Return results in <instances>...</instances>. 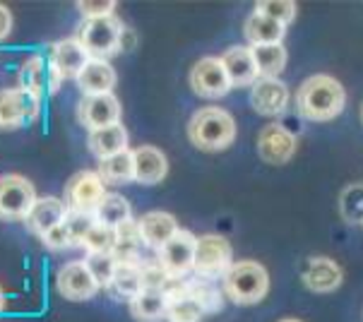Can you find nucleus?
Wrapping results in <instances>:
<instances>
[{
	"instance_id": "nucleus-7",
	"label": "nucleus",
	"mask_w": 363,
	"mask_h": 322,
	"mask_svg": "<svg viewBox=\"0 0 363 322\" xmlns=\"http://www.w3.org/2000/svg\"><path fill=\"white\" fill-rule=\"evenodd\" d=\"M106 197V183L99 171H79L65 183V204L72 212H96V207Z\"/></svg>"
},
{
	"instance_id": "nucleus-38",
	"label": "nucleus",
	"mask_w": 363,
	"mask_h": 322,
	"mask_svg": "<svg viewBox=\"0 0 363 322\" xmlns=\"http://www.w3.org/2000/svg\"><path fill=\"white\" fill-rule=\"evenodd\" d=\"M10 29H12V15L5 5H0V41L10 34Z\"/></svg>"
},
{
	"instance_id": "nucleus-39",
	"label": "nucleus",
	"mask_w": 363,
	"mask_h": 322,
	"mask_svg": "<svg viewBox=\"0 0 363 322\" xmlns=\"http://www.w3.org/2000/svg\"><path fill=\"white\" fill-rule=\"evenodd\" d=\"M5 311V294H3V289H0V313Z\"/></svg>"
},
{
	"instance_id": "nucleus-13",
	"label": "nucleus",
	"mask_w": 363,
	"mask_h": 322,
	"mask_svg": "<svg viewBox=\"0 0 363 322\" xmlns=\"http://www.w3.org/2000/svg\"><path fill=\"white\" fill-rule=\"evenodd\" d=\"M77 118L84 128L101 130L108 126H118L121 121V101L113 94L84 96L77 106Z\"/></svg>"
},
{
	"instance_id": "nucleus-32",
	"label": "nucleus",
	"mask_w": 363,
	"mask_h": 322,
	"mask_svg": "<svg viewBox=\"0 0 363 322\" xmlns=\"http://www.w3.org/2000/svg\"><path fill=\"white\" fill-rule=\"evenodd\" d=\"M84 248H87L89 255H104V252H116V245H118V231L111 226H104L96 221L91 226V231L84 238Z\"/></svg>"
},
{
	"instance_id": "nucleus-26",
	"label": "nucleus",
	"mask_w": 363,
	"mask_h": 322,
	"mask_svg": "<svg viewBox=\"0 0 363 322\" xmlns=\"http://www.w3.org/2000/svg\"><path fill=\"white\" fill-rule=\"evenodd\" d=\"M128 306H130V315L138 322H159V320H166L169 296H166V289L145 287L143 294L133 303H128Z\"/></svg>"
},
{
	"instance_id": "nucleus-17",
	"label": "nucleus",
	"mask_w": 363,
	"mask_h": 322,
	"mask_svg": "<svg viewBox=\"0 0 363 322\" xmlns=\"http://www.w3.org/2000/svg\"><path fill=\"white\" fill-rule=\"evenodd\" d=\"M67 204L63 200H58V197H39L36 204L32 207V212L24 221H27V228L32 233H39L41 238L46 236V233H51L53 228H58L60 224L65 221L67 216Z\"/></svg>"
},
{
	"instance_id": "nucleus-34",
	"label": "nucleus",
	"mask_w": 363,
	"mask_h": 322,
	"mask_svg": "<svg viewBox=\"0 0 363 322\" xmlns=\"http://www.w3.org/2000/svg\"><path fill=\"white\" fill-rule=\"evenodd\" d=\"M340 214L349 224H363V185L354 183L340 197Z\"/></svg>"
},
{
	"instance_id": "nucleus-29",
	"label": "nucleus",
	"mask_w": 363,
	"mask_h": 322,
	"mask_svg": "<svg viewBox=\"0 0 363 322\" xmlns=\"http://www.w3.org/2000/svg\"><path fill=\"white\" fill-rule=\"evenodd\" d=\"M99 176L104 183L111 185H123L135 181V157L130 150L116 154V157L101 159L99 161Z\"/></svg>"
},
{
	"instance_id": "nucleus-14",
	"label": "nucleus",
	"mask_w": 363,
	"mask_h": 322,
	"mask_svg": "<svg viewBox=\"0 0 363 322\" xmlns=\"http://www.w3.org/2000/svg\"><path fill=\"white\" fill-rule=\"evenodd\" d=\"M60 82H63L60 72L51 65V60L46 63L41 55H32L20 70V89L29 91V94H34L39 99L44 96L46 91H51V94L58 91Z\"/></svg>"
},
{
	"instance_id": "nucleus-6",
	"label": "nucleus",
	"mask_w": 363,
	"mask_h": 322,
	"mask_svg": "<svg viewBox=\"0 0 363 322\" xmlns=\"http://www.w3.org/2000/svg\"><path fill=\"white\" fill-rule=\"evenodd\" d=\"M231 243L224 236H202L198 238V248H195V274L202 279H224L226 272L231 270Z\"/></svg>"
},
{
	"instance_id": "nucleus-11",
	"label": "nucleus",
	"mask_w": 363,
	"mask_h": 322,
	"mask_svg": "<svg viewBox=\"0 0 363 322\" xmlns=\"http://www.w3.org/2000/svg\"><path fill=\"white\" fill-rule=\"evenodd\" d=\"M195 248H198V238L190 231H186V228H181L159 250V265H162L171 279H186V274L195 265Z\"/></svg>"
},
{
	"instance_id": "nucleus-3",
	"label": "nucleus",
	"mask_w": 363,
	"mask_h": 322,
	"mask_svg": "<svg viewBox=\"0 0 363 322\" xmlns=\"http://www.w3.org/2000/svg\"><path fill=\"white\" fill-rule=\"evenodd\" d=\"M224 296L236 306H257L269 291V274L255 260L233 262L221 279Z\"/></svg>"
},
{
	"instance_id": "nucleus-8",
	"label": "nucleus",
	"mask_w": 363,
	"mask_h": 322,
	"mask_svg": "<svg viewBox=\"0 0 363 322\" xmlns=\"http://www.w3.org/2000/svg\"><path fill=\"white\" fill-rule=\"evenodd\" d=\"M231 87L233 84H231L224 63H221V58H214V55L200 58L198 63L193 65V70H190V89L200 99L226 96Z\"/></svg>"
},
{
	"instance_id": "nucleus-1",
	"label": "nucleus",
	"mask_w": 363,
	"mask_h": 322,
	"mask_svg": "<svg viewBox=\"0 0 363 322\" xmlns=\"http://www.w3.org/2000/svg\"><path fill=\"white\" fill-rule=\"evenodd\" d=\"M344 106H347V91L340 79L330 75H313L296 91V109L306 121H332L342 113Z\"/></svg>"
},
{
	"instance_id": "nucleus-10",
	"label": "nucleus",
	"mask_w": 363,
	"mask_h": 322,
	"mask_svg": "<svg viewBox=\"0 0 363 322\" xmlns=\"http://www.w3.org/2000/svg\"><path fill=\"white\" fill-rule=\"evenodd\" d=\"M55 287H58V294L67 301H89L101 289L91 274L87 260H75V262L63 265L55 277Z\"/></svg>"
},
{
	"instance_id": "nucleus-33",
	"label": "nucleus",
	"mask_w": 363,
	"mask_h": 322,
	"mask_svg": "<svg viewBox=\"0 0 363 322\" xmlns=\"http://www.w3.org/2000/svg\"><path fill=\"white\" fill-rule=\"evenodd\" d=\"M94 224H96V216L91 212H72V209H70L67 216H65V221H63L67 243H70V245H82Z\"/></svg>"
},
{
	"instance_id": "nucleus-25",
	"label": "nucleus",
	"mask_w": 363,
	"mask_h": 322,
	"mask_svg": "<svg viewBox=\"0 0 363 322\" xmlns=\"http://www.w3.org/2000/svg\"><path fill=\"white\" fill-rule=\"evenodd\" d=\"M243 34L253 46H272V43H281L286 36V24L272 20V17L262 15V12H253L245 20Z\"/></svg>"
},
{
	"instance_id": "nucleus-9",
	"label": "nucleus",
	"mask_w": 363,
	"mask_h": 322,
	"mask_svg": "<svg viewBox=\"0 0 363 322\" xmlns=\"http://www.w3.org/2000/svg\"><path fill=\"white\" fill-rule=\"evenodd\" d=\"M39 109L41 99L20 89V87L0 89V130H12L34 121L39 116Z\"/></svg>"
},
{
	"instance_id": "nucleus-35",
	"label": "nucleus",
	"mask_w": 363,
	"mask_h": 322,
	"mask_svg": "<svg viewBox=\"0 0 363 322\" xmlns=\"http://www.w3.org/2000/svg\"><path fill=\"white\" fill-rule=\"evenodd\" d=\"M87 265H89L91 274H94V279L99 282V287L106 289L116 274L118 260H116L113 252H104V255H87Z\"/></svg>"
},
{
	"instance_id": "nucleus-37",
	"label": "nucleus",
	"mask_w": 363,
	"mask_h": 322,
	"mask_svg": "<svg viewBox=\"0 0 363 322\" xmlns=\"http://www.w3.org/2000/svg\"><path fill=\"white\" fill-rule=\"evenodd\" d=\"M77 10L82 12L84 20H101V17H113L116 3H77Z\"/></svg>"
},
{
	"instance_id": "nucleus-2",
	"label": "nucleus",
	"mask_w": 363,
	"mask_h": 322,
	"mask_svg": "<svg viewBox=\"0 0 363 322\" xmlns=\"http://www.w3.org/2000/svg\"><path fill=\"white\" fill-rule=\"evenodd\" d=\"M188 140L202 152H224L236 140V121L219 106L200 109L188 123Z\"/></svg>"
},
{
	"instance_id": "nucleus-5",
	"label": "nucleus",
	"mask_w": 363,
	"mask_h": 322,
	"mask_svg": "<svg viewBox=\"0 0 363 322\" xmlns=\"http://www.w3.org/2000/svg\"><path fill=\"white\" fill-rule=\"evenodd\" d=\"M36 200L39 197H36V190L29 178L17 176V173L0 176V219H27Z\"/></svg>"
},
{
	"instance_id": "nucleus-4",
	"label": "nucleus",
	"mask_w": 363,
	"mask_h": 322,
	"mask_svg": "<svg viewBox=\"0 0 363 322\" xmlns=\"http://www.w3.org/2000/svg\"><path fill=\"white\" fill-rule=\"evenodd\" d=\"M77 41L89 53V58L106 60L108 55L123 51L125 29L118 17H101V20H84L77 32Z\"/></svg>"
},
{
	"instance_id": "nucleus-28",
	"label": "nucleus",
	"mask_w": 363,
	"mask_h": 322,
	"mask_svg": "<svg viewBox=\"0 0 363 322\" xmlns=\"http://www.w3.org/2000/svg\"><path fill=\"white\" fill-rule=\"evenodd\" d=\"M94 216H96V221L104 224V226L121 228L123 224L133 221V207H130V202H128L123 195L106 193V197H104L101 204L96 207Z\"/></svg>"
},
{
	"instance_id": "nucleus-41",
	"label": "nucleus",
	"mask_w": 363,
	"mask_h": 322,
	"mask_svg": "<svg viewBox=\"0 0 363 322\" xmlns=\"http://www.w3.org/2000/svg\"><path fill=\"white\" fill-rule=\"evenodd\" d=\"M361 123H363V104H361Z\"/></svg>"
},
{
	"instance_id": "nucleus-22",
	"label": "nucleus",
	"mask_w": 363,
	"mask_h": 322,
	"mask_svg": "<svg viewBox=\"0 0 363 322\" xmlns=\"http://www.w3.org/2000/svg\"><path fill=\"white\" fill-rule=\"evenodd\" d=\"M135 157V181L143 183V185H157L162 183L169 173V159L164 157L162 150L157 147H138L133 150Z\"/></svg>"
},
{
	"instance_id": "nucleus-19",
	"label": "nucleus",
	"mask_w": 363,
	"mask_h": 322,
	"mask_svg": "<svg viewBox=\"0 0 363 322\" xmlns=\"http://www.w3.org/2000/svg\"><path fill=\"white\" fill-rule=\"evenodd\" d=\"M221 63H224L226 72H229L233 87H253L260 79L253 48L248 46H231L229 51L221 55Z\"/></svg>"
},
{
	"instance_id": "nucleus-18",
	"label": "nucleus",
	"mask_w": 363,
	"mask_h": 322,
	"mask_svg": "<svg viewBox=\"0 0 363 322\" xmlns=\"http://www.w3.org/2000/svg\"><path fill=\"white\" fill-rule=\"evenodd\" d=\"M303 284L315 294H332L342 287V267L330 257H311L303 270Z\"/></svg>"
},
{
	"instance_id": "nucleus-27",
	"label": "nucleus",
	"mask_w": 363,
	"mask_h": 322,
	"mask_svg": "<svg viewBox=\"0 0 363 322\" xmlns=\"http://www.w3.org/2000/svg\"><path fill=\"white\" fill-rule=\"evenodd\" d=\"M87 145L99 159H108V157H116V154L128 150V133L121 123L118 126L101 128V130H91L89 138H87Z\"/></svg>"
},
{
	"instance_id": "nucleus-16",
	"label": "nucleus",
	"mask_w": 363,
	"mask_h": 322,
	"mask_svg": "<svg viewBox=\"0 0 363 322\" xmlns=\"http://www.w3.org/2000/svg\"><path fill=\"white\" fill-rule=\"evenodd\" d=\"M166 296H169V308H166L169 322H200L207 315L205 308L186 291V279H169Z\"/></svg>"
},
{
	"instance_id": "nucleus-21",
	"label": "nucleus",
	"mask_w": 363,
	"mask_h": 322,
	"mask_svg": "<svg viewBox=\"0 0 363 322\" xmlns=\"http://www.w3.org/2000/svg\"><path fill=\"white\" fill-rule=\"evenodd\" d=\"M89 63V53L82 48V43L77 41V36L72 39H63L53 43L51 48V65L60 72V77H75L82 72V67Z\"/></svg>"
},
{
	"instance_id": "nucleus-24",
	"label": "nucleus",
	"mask_w": 363,
	"mask_h": 322,
	"mask_svg": "<svg viewBox=\"0 0 363 322\" xmlns=\"http://www.w3.org/2000/svg\"><path fill=\"white\" fill-rule=\"evenodd\" d=\"M75 82L79 91H84V96L111 94V89L116 87V70L111 67L108 60L89 58V63L82 67Z\"/></svg>"
},
{
	"instance_id": "nucleus-23",
	"label": "nucleus",
	"mask_w": 363,
	"mask_h": 322,
	"mask_svg": "<svg viewBox=\"0 0 363 322\" xmlns=\"http://www.w3.org/2000/svg\"><path fill=\"white\" fill-rule=\"evenodd\" d=\"M106 291L113 299L133 303L145 291V272L140 262H118Z\"/></svg>"
},
{
	"instance_id": "nucleus-15",
	"label": "nucleus",
	"mask_w": 363,
	"mask_h": 322,
	"mask_svg": "<svg viewBox=\"0 0 363 322\" xmlns=\"http://www.w3.org/2000/svg\"><path fill=\"white\" fill-rule=\"evenodd\" d=\"M289 104V89L279 77H260L250 87V106L260 116H279Z\"/></svg>"
},
{
	"instance_id": "nucleus-30",
	"label": "nucleus",
	"mask_w": 363,
	"mask_h": 322,
	"mask_svg": "<svg viewBox=\"0 0 363 322\" xmlns=\"http://www.w3.org/2000/svg\"><path fill=\"white\" fill-rule=\"evenodd\" d=\"M186 291L195 301L205 308V313H219L224 308V289L217 287L214 282L195 277V279H186Z\"/></svg>"
},
{
	"instance_id": "nucleus-36",
	"label": "nucleus",
	"mask_w": 363,
	"mask_h": 322,
	"mask_svg": "<svg viewBox=\"0 0 363 322\" xmlns=\"http://www.w3.org/2000/svg\"><path fill=\"white\" fill-rule=\"evenodd\" d=\"M255 10L272 17L277 22L286 24V27L294 22V17H296V3H291V0H264V3L255 5Z\"/></svg>"
},
{
	"instance_id": "nucleus-20",
	"label": "nucleus",
	"mask_w": 363,
	"mask_h": 322,
	"mask_svg": "<svg viewBox=\"0 0 363 322\" xmlns=\"http://www.w3.org/2000/svg\"><path fill=\"white\" fill-rule=\"evenodd\" d=\"M178 231H181V228H178L176 216H171L166 212H150V214L140 216V221H138L140 240L150 248H157V250H162Z\"/></svg>"
},
{
	"instance_id": "nucleus-40",
	"label": "nucleus",
	"mask_w": 363,
	"mask_h": 322,
	"mask_svg": "<svg viewBox=\"0 0 363 322\" xmlns=\"http://www.w3.org/2000/svg\"><path fill=\"white\" fill-rule=\"evenodd\" d=\"M279 322H301V320H294V318H289V320H279Z\"/></svg>"
},
{
	"instance_id": "nucleus-31",
	"label": "nucleus",
	"mask_w": 363,
	"mask_h": 322,
	"mask_svg": "<svg viewBox=\"0 0 363 322\" xmlns=\"http://www.w3.org/2000/svg\"><path fill=\"white\" fill-rule=\"evenodd\" d=\"M255 55V65L260 77H277L286 67V48L281 43L272 46H250Z\"/></svg>"
},
{
	"instance_id": "nucleus-12",
	"label": "nucleus",
	"mask_w": 363,
	"mask_h": 322,
	"mask_svg": "<svg viewBox=\"0 0 363 322\" xmlns=\"http://www.w3.org/2000/svg\"><path fill=\"white\" fill-rule=\"evenodd\" d=\"M296 145H298L296 135L289 133L279 123L264 126L260 130V135H257V152H260V159L272 166L286 164V161L296 154Z\"/></svg>"
}]
</instances>
